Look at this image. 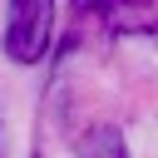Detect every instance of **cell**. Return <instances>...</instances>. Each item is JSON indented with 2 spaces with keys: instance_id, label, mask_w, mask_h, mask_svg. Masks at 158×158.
<instances>
[{
  "instance_id": "cell-1",
  "label": "cell",
  "mask_w": 158,
  "mask_h": 158,
  "mask_svg": "<svg viewBox=\"0 0 158 158\" xmlns=\"http://www.w3.org/2000/svg\"><path fill=\"white\" fill-rule=\"evenodd\" d=\"M54 40V0H10L5 5V54L15 64H40Z\"/></svg>"
},
{
  "instance_id": "cell-2",
  "label": "cell",
  "mask_w": 158,
  "mask_h": 158,
  "mask_svg": "<svg viewBox=\"0 0 158 158\" xmlns=\"http://www.w3.org/2000/svg\"><path fill=\"white\" fill-rule=\"evenodd\" d=\"M79 158H128L123 133H118L114 123H94V128L79 138Z\"/></svg>"
}]
</instances>
